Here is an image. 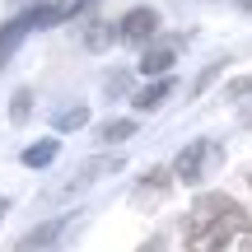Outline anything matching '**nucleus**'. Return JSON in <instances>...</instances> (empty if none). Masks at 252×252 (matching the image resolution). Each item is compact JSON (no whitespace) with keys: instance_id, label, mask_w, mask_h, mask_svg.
<instances>
[{"instance_id":"obj_19","label":"nucleus","mask_w":252,"mask_h":252,"mask_svg":"<svg viewBox=\"0 0 252 252\" xmlns=\"http://www.w3.org/2000/svg\"><path fill=\"white\" fill-rule=\"evenodd\" d=\"M248 182H252V163H248Z\"/></svg>"},{"instance_id":"obj_13","label":"nucleus","mask_w":252,"mask_h":252,"mask_svg":"<svg viewBox=\"0 0 252 252\" xmlns=\"http://www.w3.org/2000/svg\"><path fill=\"white\" fill-rule=\"evenodd\" d=\"M112 37H117V33H108V28H103V24H94V28H89V37H84V42H89V47H108Z\"/></svg>"},{"instance_id":"obj_10","label":"nucleus","mask_w":252,"mask_h":252,"mask_svg":"<svg viewBox=\"0 0 252 252\" xmlns=\"http://www.w3.org/2000/svg\"><path fill=\"white\" fill-rule=\"evenodd\" d=\"M84 122H89V108H84V103H75V108H65V112H56V117H52L56 131H80Z\"/></svg>"},{"instance_id":"obj_18","label":"nucleus","mask_w":252,"mask_h":252,"mask_svg":"<svg viewBox=\"0 0 252 252\" xmlns=\"http://www.w3.org/2000/svg\"><path fill=\"white\" fill-rule=\"evenodd\" d=\"M238 9H252V0H238Z\"/></svg>"},{"instance_id":"obj_7","label":"nucleus","mask_w":252,"mask_h":252,"mask_svg":"<svg viewBox=\"0 0 252 252\" xmlns=\"http://www.w3.org/2000/svg\"><path fill=\"white\" fill-rule=\"evenodd\" d=\"M168 94H173V80L163 75V80H154L150 89L135 94V108H140V112H154V108H163V98H168Z\"/></svg>"},{"instance_id":"obj_4","label":"nucleus","mask_w":252,"mask_h":252,"mask_svg":"<svg viewBox=\"0 0 252 252\" xmlns=\"http://www.w3.org/2000/svg\"><path fill=\"white\" fill-rule=\"evenodd\" d=\"M154 28H159V14L140 5V9H131V14H122L117 37H122V42H150V37H154Z\"/></svg>"},{"instance_id":"obj_1","label":"nucleus","mask_w":252,"mask_h":252,"mask_svg":"<svg viewBox=\"0 0 252 252\" xmlns=\"http://www.w3.org/2000/svg\"><path fill=\"white\" fill-rule=\"evenodd\" d=\"M238 234H252V215L243 201L224 191H206L182 215V248L187 252H224Z\"/></svg>"},{"instance_id":"obj_3","label":"nucleus","mask_w":252,"mask_h":252,"mask_svg":"<svg viewBox=\"0 0 252 252\" xmlns=\"http://www.w3.org/2000/svg\"><path fill=\"white\" fill-rule=\"evenodd\" d=\"M206 163H215L210 140H191V145H182V154L173 159V182H187V187H196V182L206 178Z\"/></svg>"},{"instance_id":"obj_14","label":"nucleus","mask_w":252,"mask_h":252,"mask_svg":"<svg viewBox=\"0 0 252 252\" xmlns=\"http://www.w3.org/2000/svg\"><path fill=\"white\" fill-rule=\"evenodd\" d=\"M248 94H252V75H243V80L229 84V98H248Z\"/></svg>"},{"instance_id":"obj_15","label":"nucleus","mask_w":252,"mask_h":252,"mask_svg":"<svg viewBox=\"0 0 252 252\" xmlns=\"http://www.w3.org/2000/svg\"><path fill=\"white\" fill-rule=\"evenodd\" d=\"M28 108H33V98H28V94H19V98H14V122H24Z\"/></svg>"},{"instance_id":"obj_12","label":"nucleus","mask_w":252,"mask_h":252,"mask_svg":"<svg viewBox=\"0 0 252 252\" xmlns=\"http://www.w3.org/2000/svg\"><path fill=\"white\" fill-rule=\"evenodd\" d=\"M173 182V168H150L145 173V191H163Z\"/></svg>"},{"instance_id":"obj_2","label":"nucleus","mask_w":252,"mask_h":252,"mask_svg":"<svg viewBox=\"0 0 252 252\" xmlns=\"http://www.w3.org/2000/svg\"><path fill=\"white\" fill-rule=\"evenodd\" d=\"M70 14L65 5H37V9H28V14H19V19H9L5 28H0V70H5V61L14 56V47L24 42L33 28H42V24H61V19Z\"/></svg>"},{"instance_id":"obj_11","label":"nucleus","mask_w":252,"mask_h":252,"mask_svg":"<svg viewBox=\"0 0 252 252\" xmlns=\"http://www.w3.org/2000/svg\"><path fill=\"white\" fill-rule=\"evenodd\" d=\"M117 168H122V159H117V154H103V159H89V163H84L75 182H94L98 173H117Z\"/></svg>"},{"instance_id":"obj_20","label":"nucleus","mask_w":252,"mask_h":252,"mask_svg":"<svg viewBox=\"0 0 252 252\" xmlns=\"http://www.w3.org/2000/svg\"><path fill=\"white\" fill-rule=\"evenodd\" d=\"M248 252H252V248H248Z\"/></svg>"},{"instance_id":"obj_6","label":"nucleus","mask_w":252,"mask_h":252,"mask_svg":"<svg viewBox=\"0 0 252 252\" xmlns=\"http://www.w3.org/2000/svg\"><path fill=\"white\" fill-rule=\"evenodd\" d=\"M173 61H178V47H173V42H154L150 52L140 56V70L154 75V80H163V75L173 70Z\"/></svg>"},{"instance_id":"obj_8","label":"nucleus","mask_w":252,"mask_h":252,"mask_svg":"<svg viewBox=\"0 0 252 252\" xmlns=\"http://www.w3.org/2000/svg\"><path fill=\"white\" fill-rule=\"evenodd\" d=\"M56 154H61V140H37V145L24 150V168H47Z\"/></svg>"},{"instance_id":"obj_5","label":"nucleus","mask_w":252,"mask_h":252,"mask_svg":"<svg viewBox=\"0 0 252 252\" xmlns=\"http://www.w3.org/2000/svg\"><path fill=\"white\" fill-rule=\"evenodd\" d=\"M61 229H65V215H56V220H47V224H37V229H28L24 238L14 243V252H47L61 238Z\"/></svg>"},{"instance_id":"obj_17","label":"nucleus","mask_w":252,"mask_h":252,"mask_svg":"<svg viewBox=\"0 0 252 252\" xmlns=\"http://www.w3.org/2000/svg\"><path fill=\"white\" fill-rule=\"evenodd\" d=\"M5 215H9V201H0V220H5Z\"/></svg>"},{"instance_id":"obj_16","label":"nucleus","mask_w":252,"mask_h":252,"mask_svg":"<svg viewBox=\"0 0 252 252\" xmlns=\"http://www.w3.org/2000/svg\"><path fill=\"white\" fill-rule=\"evenodd\" d=\"M135 252H163V248H159V238H150V243H140Z\"/></svg>"},{"instance_id":"obj_9","label":"nucleus","mask_w":252,"mask_h":252,"mask_svg":"<svg viewBox=\"0 0 252 252\" xmlns=\"http://www.w3.org/2000/svg\"><path fill=\"white\" fill-rule=\"evenodd\" d=\"M131 135H135V122H131V117H117V122H103V126H98V140H108V145L131 140Z\"/></svg>"}]
</instances>
